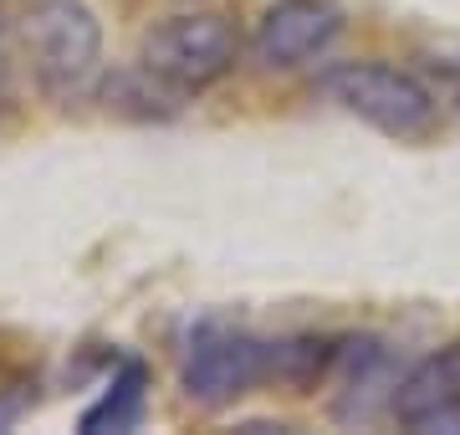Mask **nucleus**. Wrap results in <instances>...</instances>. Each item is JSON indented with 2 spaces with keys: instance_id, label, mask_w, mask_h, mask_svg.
<instances>
[{
  "instance_id": "f257e3e1",
  "label": "nucleus",
  "mask_w": 460,
  "mask_h": 435,
  "mask_svg": "<svg viewBox=\"0 0 460 435\" xmlns=\"http://www.w3.org/2000/svg\"><path fill=\"white\" fill-rule=\"evenodd\" d=\"M21 41L41 93L57 102L87 98L102 77V26L83 0H36L21 16Z\"/></svg>"
},
{
  "instance_id": "f03ea898",
  "label": "nucleus",
  "mask_w": 460,
  "mask_h": 435,
  "mask_svg": "<svg viewBox=\"0 0 460 435\" xmlns=\"http://www.w3.org/2000/svg\"><path fill=\"white\" fill-rule=\"evenodd\" d=\"M323 93H328L343 113L368 123L374 134L394 138V144H425L440 123V102L414 72H399L389 62H338L323 72Z\"/></svg>"
},
{
  "instance_id": "7ed1b4c3",
  "label": "nucleus",
  "mask_w": 460,
  "mask_h": 435,
  "mask_svg": "<svg viewBox=\"0 0 460 435\" xmlns=\"http://www.w3.org/2000/svg\"><path fill=\"white\" fill-rule=\"evenodd\" d=\"M235 57H241V31L230 16H215V11L169 16L148 26L138 41V67L159 87H169L174 98L210 93L220 77H230Z\"/></svg>"
},
{
  "instance_id": "20e7f679",
  "label": "nucleus",
  "mask_w": 460,
  "mask_h": 435,
  "mask_svg": "<svg viewBox=\"0 0 460 435\" xmlns=\"http://www.w3.org/2000/svg\"><path fill=\"white\" fill-rule=\"evenodd\" d=\"M277 379V343L230 323H195L180 349V389L195 404H235L256 385Z\"/></svg>"
},
{
  "instance_id": "39448f33",
  "label": "nucleus",
  "mask_w": 460,
  "mask_h": 435,
  "mask_svg": "<svg viewBox=\"0 0 460 435\" xmlns=\"http://www.w3.org/2000/svg\"><path fill=\"white\" fill-rule=\"evenodd\" d=\"M338 31H343L338 5H328V0H281L256 26V62L271 72L307 67L338 41Z\"/></svg>"
},
{
  "instance_id": "423d86ee",
  "label": "nucleus",
  "mask_w": 460,
  "mask_h": 435,
  "mask_svg": "<svg viewBox=\"0 0 460 435\" xmlns=\"http://www.w3.org/2000/svg\"><path fill=\"white\" fill-rule=\"evenodd\" d=\"M456 400H460V338L445 343L440 353H429L425 364H414L394 385V415L404 420L410 431L429 415V410L456 404Z\"/></svg>"
},
{
  "instance_id": "0eeeda50",
  "label": "nucleus",
  "mask_w": 460,
  "mask_h": 435,
  "mask_svg": "<svg viewBox=\"0 0 460 435\" xmlns=\"http://www.w3.org/2000/svg\"><path fill=\"white\" fill-rule=\"evenodd\" d=\"M144 410H148V368H144V359H123L118 374L102 385V395L83 410L77 431H83V435L138 431V425H144Z\"/></svg>"
},
{
  "instance_id": "6e6552de",
  "label": "nucleus",
  "mask_w": 460,
  "mask_h": 435,
  "mask_svg": "<svg viewBox=\"0 0 460 435\" xmlns=\"http://www.w3.org/2000/svg\"><path fill=\"white\" fill-rule=\"evenodd\" d=\"M414 431H429V435H460V400L456 404H440V410H429L425 420H420V425H414Z\"/></svg>"
},
{
  "instance_id": "1a4fd4ad",
  "label": "nucleus",
  "mask_w": 460,
  "mask_h": 435,
  "mask_svg": "<svg viewBox=\"0 0 460 435\" xmlns=\"http://www.w3.org/2000/svg\"><path fill=\"white\" fill-rule=\"evenodd\" d=\"M26 410H31V389L16 385V395H5V389H0V431H11Z\"/></svg>"
},
{
  "instance_id": "9d476101",
  "label": "nucleus",
  "mask_w": 460,
  "mask_h": 435,
  "mask_svg": "<svg viewBox=\"0 0 460 435\" xmlns=\"http://www.w3.org/2000/svg\"><path fill=\"white\" fill-rule=\"evenodd\" d=\"M0 93H5V47H0Z\"/></svg>"
}]
</instances>
